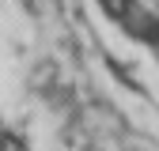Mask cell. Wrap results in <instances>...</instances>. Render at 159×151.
I'll return each mask as SVG.
<instances>
[{
  "label": "cell",
  "mask_w": 159,
  "mask_h": 151,
  "mask_svg": "<svg viewBox=\"0 0 159 151\" xmlns=\"http://www.w3.org/2000/svg\"><path fill=\"white\" fill-rule=\"evenodd\" d=\"M98 19L136 53V68L159 87V0H91Z\"/></svg>",
  "instance_id": "1"
}]
</instances>
